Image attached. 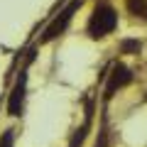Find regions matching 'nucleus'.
Instances as JSON below:
<instances>
[{
    "mask_svg": "<svg viewBox=\"0 0 147 147\" xmlns=\"http://www.w3.org/2000/svg\"><path fill=\"white\" fill-rule=\"evenodd\" d=\"M115 25H118L115 10L108 7V5H103V7H98V10L93 12V17H91V22H88V34L96 37V39H98V37H105L108 32L115 30Z\"/></svg>",
    "mask_w": 147,
    "mask_h": 147,
    "instance_id": "f257e3e1",
    "label": "nucleus"
},
{
    "mask_svg": "<svg viewBox=\"0 0 147 147\" xmlns=\"http://www.w3.org/2000/svg\"><path fill=\"white\" fill-rule=\"evenodd\" d=\"M79 7H81V3H79V0H74L71 5L66 7V10H61V15H59L57 20H54L52 25L47 27V32H44V37H42V42H52L54 37H59V34H61V32L66 30V25H69V22H71L74 12L79 10Z\"/></svg>",
    "mask_w": 147,
    "mask_h": 147,
    "instance_id": "f03ea898",
    "label": "nucleus"
},
{
    "mask_svg": "<svg viewBox=\"0 0 147 147\" xmlns=\"http://www.w3.org/2000/svg\"><path fill=\"white\" fill-rule=\"evenodd\" d=\"M25 81H27V74L22 71L15 88H12V93H10V100H7V113L10 115H20L22 113V105H25Z\"/></svg>",
    "mask_w": 147,
    "mask_h": 147,
    "instance_id": "7ed1b4c3",
    "label": "nucleus"
},
{
    "mask_svg": "<svg viewBox=\"0 0 147 147\" xmlns=\"http://www.w3.org/2000/svg\"><path fill=\"white\" fill-rule=\"evenodd\" d=\"M130 79H132V74H130V69H125V66H120V64H115V69H113V74H110V81H108V86H105V96H113L118 88H123L125 84H130Z\"/></svg>",
    "mask_w": 147,
    "mask_h": 147,
    "instance_id": "20e7f679",
    "label": "nucleus"
},
{
    "mask_svg": "<svg viewBox=\"0 0 147 147\" xmlns=\"http://www.w3.org/2000/svg\"><path fill=\"white\" fill-rule=\"evenodd\" d=\"M127 10H130L132 15L147 20V0H127Z\"/></svg>",
    "mask_w": 147,
    "mask_h": 147,
    "instance_id": "39448f33",
    "label": "nucleus"
},
{
    "mask_svg": "<svg viewBox=\"0 0 147 147\" xmlns=\"http://www.w3.org/2000/svg\"><path fill=\"white\" fill-rule=\"evenodd\" d=\"M120 49H123V54H137L140 52V42L137 39H123Z\"/></svg>",
    "mask_w": 147,
    "mask_h": 147,
    "instance_id": "423d86ee",
    "label": "nucleus"
},
{
    "mask_svg": "<svg viewBox=\"0 0 147 147\" xmlns=\"http://www.w3.org/2000/svg\"><path fill=\"white\" fill-rule=\"evenodd\" d=\"M12 142H15V130H5L0 137V147H12Z\"/></svg>",
    "mask_w": 147,
    "mask_h": 147,
    "instance_id": "0eeeda50",
    "label": "nucleus"
}]
</instances>
